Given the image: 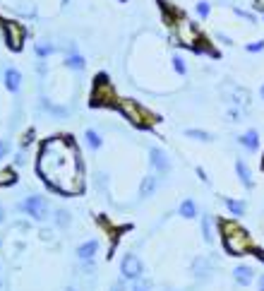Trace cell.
Wrapping results in <instances>:
<instances>
[{"label": "cell", "mask_w": 264, "mask_h": 291, "mask_svg": "<svg viewBox=\"0 0 264 291\" xmlns=\"http://www.w3.org/2000/svg\"><path fill=\"white\" fill-rule=\"evenodd\" d=\"M36 173L41 181L58 195H82L84 192V164L80 147L67 137H48L39 149Z\"/></svg>", "instance_id": "obj_1"}, {"label": "cell", "mask_w": 264, "mask_h": 291, "mask_svg": "<svg viewBox=\"0 0 264 291\" xmlns=\"http://www.w3.org/2000/svg\"><path fill=\"white\" fill-rule=\"evenodd\" d=\"M195 10H197V15H200L202 19L209 17V3H204V0H202V3H197V8H195Z\"/></svg>", "instance_id": "obj_27"}, {"label": "cell", "mask_w": 264, "mask_h": 291, "mask_svg": "<svg viewBox=\"0 0 264 291\" xmlns=\"http://www.w3.org/2000/svg\"><path fill=\"white\" fill-rule=\"evenodd\" d=\"M216 227H219V231H221V243H223V250H226L228 255L243 257V255L255 250L252 236H250L238 221H233V219H216Z\"/></svg>", "instance_id": "obj_2"}, {"label": "cell", "mask_w": 264, "mask_h": 291, "mask_svg": "<svg viewBox=\"0 0 264 291\" xmlns=\"http://www.w3.org/2000/svg\"><path fill=\"white\" fill-rule=\"evenodd\" d=\"M12 183H17V173L12 171V169H3L0 171V188L3 185H12Z\"/></svg>", "instance_id": "obj_20"}, {"label": "cell", "mask_w": 264, "mask_h": 291, "mask_svg": "<svg viewBox=\"0 0 264 291\" xmlns=\"http://www.w3.org/2000/svg\"><path fill=\"white\" fill-rule=\"evenodd\" d=\"M96 253H99V241H96V238L84 241L82 246L77 248V257H80L82 263H89V260H94V257H96Z\"/></svg>", "instance_id": "obj_10"}, {"label": "cell", "mask_w": 264, "mask_h": 291, "mask_svg": "<svg viewBox=\"0 0 264 291\" xmlns=\"http://www.w3.org/2000/svg\"><path fill=\"white\" fill-rule=\"evenodd\" d=\"M211 260L209 257H195V263H192V272H195V277H200V279H207L211 274Z\"/></svg>", "instance_id": "obj_11"}, {"label": "cell", "mask_w": 264, "mask_h": 291, "mask_svg": "<svg viewBox=\"0 0 264 291\" xmlns=\"http://www.w3.org/2000/svg\"><path fill=\"white\" fill-rule=\"evenodd\" d=\"M63 3H67V0H63Z\"/></svg>", "instance_id": "obj_39"}, {"label": "cell", "mask_w": 264, "mask_h": 291, "mask_svg": "<svg viewBox=\"0 0 264 291\" xmlns=\"http://www.w3.org/2000/svg\"><path fill=\"white\" fill-rule=\"evenodd\" d=\"M142 272H144V267H142V260H139L137 255L128 253L123 257V263H120V277H123V279L137 282V279H142Z\"/></svg>", "instance_id": "obj_7"}, {"label": "cell", "mask_w": 264, "mask_h": 291, "mask_svg": "<svg viewBox=\"0 0 264 291\" xmlns=\"http://www.w3.org/2000/svg\"><path fill=\"white\" fill-rule=\"evenodd\" d=\"M19 87H22V73L15 68H8L5 70V89L15 94V91H19Z\"/></svg>", "instance_id": "obj_12"}, {"label": "cell", "mask_w": 264, "mask_h": 291, "mask_svg": "<svg viewBox=\"0 0 264 291\" xmlns=\"http://www.w3.org/2000/svg\"><path fill=\"white\" fill-rule=\"evenodd\" d=\"M257 291H264V274H259V284H257Z\"/></svg>", "instance_id": "obj_33"}, {"label": "cell", "mask_w": 264, "mask_h": 291, "mask_svg": "<svg viewBox=\"0 0 264 291\" xmlns=\"http://www.w3.org/2000/svg\"><path fill=\"white\" fill-rule=\"evenodd\" d=\"M70 221H72V217H70V212H67V209H58V212H55V224H58L60 229L70 227Z\"/></svg>", "instance_id": "obj_22"}, {"label": "cell", "mask_w": 264, "mask_h": 291, "mask_svg": "<svg viewBox=\"0 0 264 291\" xmlns=\"http://www.w3.org/2000/svg\"><path fill=\"white\" fill-rule=\"evenodd\" d=\"M156 188H159V178H156L154 173L144 176V178H142V183H139V198H152Z\"/></svg>", "instance_id": "obj_13"}, {"label": "cell", "mask_w": 264, "mask_h": 291, "mask_svg": "<svg viewBox=\"0 0 264 291\" xmlns=\"http://www.w3.org/2000/svg\"><path fill=\"white\" fill-rule=\"evenodd\" d=\"M255 267H250V265H238V267H233V279H236V284H240V286H250V284L255 282Z\"/></svg>", "instance_id": "obj_8"}, {"label": "cell", "mask_w": 264, "mask_h": 291, "mask_svg": "<svg viewBox=\"0 0 264 291\" xmlns=\"http://www.w3.org/2000/svg\"><path fill=\"white\" fill-rule=\"evenodd\" d=\"M3 29H5V41L12 51H19L24 39H27V29L22 27L19 22H12V19H3Z\"/></svg>", "instance_id": "obj_6"}, {"label": "cell", "mask_w": 264, "mask_h": 291, "mask_svg": "<svg viewBox=\"0 0 264 291\" xmlns=\"http://www.w3.org/2000/svg\"><path fill=\"white\" fill-rule=\"evenodd\" d=\"M226 207H228V212L233 214V217H243L245 214V202L243 200H233V198H226Z\"/></svg>", "instance_id": "obj_16"}, {"label": "cell", "mask_w": 264, "mask_h": 291, "mask_svg": "<svg viewBox=\"0 0 264 291\" xmlns=\"http://www.w3.org/2000/svg\"><path fill=\"white\" fill-rule=\"evenodd\" d=\"M34 142V130H29V133H24V140H22V149H27L29 145Z\"/></svg>", "instance_id": "obj_29"}, {"label": "cell", "mask_w": 264, "mask_h": 291, "mask_svg": "<svg viewBox=\"0 0 264 291\" xmlns=\"http://www.w3.org/2000/svg\"><path fill=\"white\" fill-rule=\"evenodd\" d=\"M132 291H152V284L144 282V279H137L135 286H132Z\"/></svg>", "instance_id": "obj_28"}, {"label": "cell", "mask_w": 264, "mask_h": 291, "mask_svg": "<svg viewBox=\"0 0 264 291\" xmlns=\"http://www.w3.org/2000/svg\"><path fill=\"white\" fill-rule=\"evenodd\" d=\"M65 65H67V68H70V70H84V58L82 55H77V53H72V55H67V58H65Z\"/></svg>", "instance_id": "obj_19"}, {"label": "cell", "mask_w": 264, "mask_h": 291, "mask_svg": "<svg viewBox=\"0 0 264 291\" xmlns=\"http://www.w3.org/2000/svg\"><path fill=\"white\" fill-rule=\"evenodd\" d=\"M171 63H173V70L178 75H185L187 73V65H185V60H182L180 55H173V60H171Z\"/></svg>", "instance_id": "obj_25"}, {"label": "cell", "mask_w": 264, "mask_h": 291, "mask_svg": "<svg viewBox=\"0 0 264 291\" xmlns=\"http://www.w3.org/2000/svg\"><path fill=\"white\" fill-rule=\"evenodd\" d=\"M84 140H87V145L91 147V149H101V145H103V140H101V135L96 133V130H84Z\"/></svg>", "instance_id": "obj_18"}, {"label": "cell", "mask_w": 264, "mask_h": 291, "mask_svg": "<svg viewBox=\"0 0 264 291\" xmlns=\"http://www.w3.org/2000/svg\"><path fill=\"white\" fill-rule=\"evenodd\" d=\"M262 169H264V161H262Z\"/></svg>", "instance_id": "obj_38"}, {"label": "cell", "mask_w": 264, "mask_h": 291, "mask_svg": "<svg viewBox=\"0 0 264 291\" xmlns=\"http://www.w3.org/2000/svg\"><path fill=\"white\" fill-rule=\"evenodd\" d=\"M197 176H200L202 181H209V178H207V171H204L202 166H197Z\"/></svg>", "instance_id": "obj_31"}, {"label": "cell", "mask_w": 264, "mask_h": 291, "mask_svg": "<svg viewBox=\"0 0 264 291\" xmlns=\"http://www.w3.org/2000/svg\"><path fill=\"white\" fill-rule=\"evenodd\" d=\"M259 94H262V99H264V84H262V89H259Z\"/></svg>", "instance_id": "obj_36"}, {"label": "cell", "mask_w": 264, "mask_h": 291, "mask_svg": "<svg viewBox=\"0 0 264 291\" xmlns=\"http://www.w3.org/2000/svg\"><path fill=\"white\" fill-rule=\"evenodd\" d=\"M65 291H74V289H72V286H70V289H65Z\"/></svg>", "instance_id": "obj_37"}, {"label": "cell", "mask_w": 264, "mask_h": 291, "mask_svg": "<svg viewBox=\"0 0 264 291\" xmlns=\"http://www.w3.org/2000/svg\"><path fill=\"white\" fill-rule=\"evenodd\" d=\"M255 8L257 10H264V0H255Z\"/></svg>", "instance_id": "obj_34"}, {"label": "cell", "mask_w": 264, "mask_h": 291, "mask_svg": "<svg viewBox=\"0 0 264 291\" xmlns=\"http://www.w3.org/2000/svg\"><path fill=\"white\" fill-rule=\"evenodd\" d=\"M245 51H247V53H259V51H264V41L259 39V41H252V44H247Z\"/></svg>", "instance_id": "obj_26"}, {"label": "cell", "mask_w": 264, "mask_h": 291, "mask_svg": "<svg viewBox=\"0 0 264 291\" xmlns=\"http://www.w3.org/2000/svg\"><path fill=\"white\" fill-rule=\"evenodd\" d=\"M118 111L125 116V120H130L135 127H149L152 123H156V118L149 113L146 109H142L137 101H132V99H118Z\"/></svg>", "instance_id": "obj_3"}, {"label": "cell", "mask_w": 264, "mask_h": 291, "mask_svg": "<svg viewBox=\"0 0 264 291\" xmlns=\"http://www.w3.org/2000/svg\"><path fill=\"white\" fill-rule=\"evenodd\" d=\"M236 173H238V178H240V183H243L245 188H252V185H255L252 173H250V169H247V164L243 161V159H236Z\"/></svg>", "instance_id": "obj_14"}, {"label": "cell", "mask_w": 264, "mask_h": 291, "mask_svg": "<svg viewBox=\"0 0 264 291\" xmlns=\"http://www.w3.org/2000/svg\"><path fill=\"white\" fill-rule=\"evenodd\" d=\"M238 140H240V145L245 147V149H250V152H255L257 147H259V135H257V130H247L245 135H240Z\"/></svg>", "instance_id": "obj_15"}, {"label": "cell", "mask_w": 264, "mask_h": 291, "mask_svg": "<svg viewBox=\"0 0 264 291\" xmlns=\"http://www.w3.org/2000/svg\"><path fill=\"white\" fill-rule=\"evenodd\" d=\"M202 236L207 243L214 241V231H211V217H202Z\"/></svg>", "instance_id": "obj_23"}, {"label": "cell", "mask_w": 264, "mask_h": 291, "mask_svg": "<svg viewBox=\"0 0 264 291\" xmlns=\"http://www.w3.org/2000/svg\"><path fill=\"white\" fill-rule=\"evenodd\" d=\"M149 156H152V166H154L159 173H168V171H171V161H168V156H166L164 149L152 147V149H149Z\"/></svg>", "instance_id": "obj_9"}, {"label": "cell", "mask_w": 264, "mask_h": 291, "mask_svg": "<svg viewBox=\"0 0 264 291\" xmlns=\"http://www.w3.org/2000/svg\"><path fill=\"white\" fill-rule=\"evenodd\" d=\"M185 135L195 137V140H200V142H211V140H214V135H211V133H204V130H185Z\"/></svg>", "instance_id": "obj_24"}, {"label": "cell", "mask_w": 264, "mask_h": 291, "mask_svg": "<svg viewBox=\"0 0 264 291\" xmlns=\"http://www.w3.org/2000/svg\"><path fill=\"white\" fill-rule=\"evenodd\" d=\"M15 164H17V166H22V164H24V154H22V152H19V154L15 156Z\"/></svg>", "instance_id": "obj_32"}, {"label": "cell", "mask_w": 264, "mask_h": 291, "mask_svg": "<svg viewBox=\"0 0 264 291\" xmlns=\"http://www.w3.org/2000/svg\"><path fill=\"white\" fill-rule=\"evenodd\" d=\"M178 212H180V217H185V219H195L197 217V205H195V200H182Z\"/></svg>", "instance_id": "obj_17"}, {"label": "cell", "mask_w": 264, "mask_h": 291, "mask_svg": "<svg viewBox=\"0 0 264 291\" xmlns=\"http://www.w3.org/2000/svg\"><path fill=\"white\" fill-rule=\"evenodd\" d=\"M3 219H5V209L0 207V224H3Z\"/></svg>", "instance_id": "obj_35"}, {"label": "cell", "mask_w": 264, "mask_h": 291, "mask_svg": "<svg viewBox=\"0 0 264 291\" xmlns=\"http://www.w3.org/2000/svg\"><path fill=\"white\" fill-rule=\"evenodd\" d=\"M91 104H94V106H113V104H118L116 91H113V87H110L106 75H99V77H96V84H94V91H91Z\"/></svg>", "instance_id": "obj_4"}, {"label": "cell", "mask_w": 264, "mask_h": 291, "mask_svg": "<svg viewBox=\"0 0 264 291\" xmlns=\"http://www.w3.org/2000/svg\"><path fill=\"white\" fill-rule=\"evenodd\" d=\"M10 152V142L8 140H0V159H5Z\"/></svg>", "instance_id": "obj_30"}, {"label": "cell", "mask_w": 264, "mask_h": 291, "mask_svg": "<svg viewBox=\"0 0 264 291\" xmlns=\"http://www.w3.org/2000/svg\"><path fill=\"white\" fill-rule=\"evenodd\" d=\"M19 212L29 214L31 219H36V221H46V219H48V202H46V198H41V195H29V198H24V202L19 205Z\"/></svg>", "instance_id": "obj_5"}, {"label": "cell", "mask_w": 264, "mask_h": 291, "mask_svg": "<svg viewBox=\"0 0 264 291\" xmlns=\"http://www.w3.org/2000/svg\"><path fill=\"white\" fill-rule=\"evenodd\" d=\"M34 51H36L39 58H46V55H51L55 51V46L53 44H48V41H39L36 46H34Z\"/></svg>", "instance_id": "obj_21"}]
</instances>
